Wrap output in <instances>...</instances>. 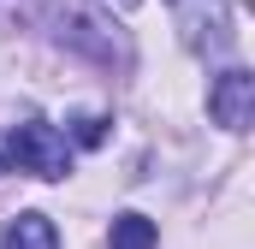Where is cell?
Returning <instances> with one entry per match:
<instances>
[{"label": "cell", "instance_id": "obj_4", "mask_svg": "<svg viewBox=\"0 0 255 249\" xmlns=\"http://www.w3.org/2000/svg\"><path fill=\"white\" fill-rule=\"evenodd\" d=\"M208 113H214V124H226V130H250V119H255V77L244 65H226L208 83Z\"/></svg>", "mask_w": 255, "mask_h": 249}, {"label": "cell", "instance_id": "obj_3", "mask_svg": "<svg viewBox=\"0 0 255 249\" xmlns=\"http://www.w3.org/2000/svg\"><path fill=\"white\" fill-rule=\"evenodd\" d=\"M172 24L184 30V48L196 54H226L232 48V6L226 0H166Z\"/></svg>", "mask_w": 255, "mask_h": 249}, {"label": "cell", "instance_id": "obj_1", "mask_svg": "<svg viewBox=\"0 0 255 249\" xmlns=\"http://www.w3.org/2000/svg\"><path fill=\"white\" fill-rule=\"evenodd\" d=\"M42 24H48V36L60 42L65 54H83V60H95V65H130L125 30L101 6H89V0H48L42 6Z\"/></svg>", "mask_w": 255, "mask_h": 249}, {"label": "cell", "instance_id": "obj_5", "mask_svg": "<svg viewBox=\"0 0 255 249\" xmlns=\"http://www.w3.org/2000/svg\"><path fill=\"white\" fill-rule=\"evenodd\" d=\"M0 249H60V232H54L48 214H12Z\"/></svg>", "mask_w": 255, "mask_h": 249}, {"label": "cell", "instance_id": "obj_2", "mask_svg": "<svg viewBox=\"0 0 255 249\" xmlns=\"http://www.w3.org/2000/svg\"><path fill=\"white\" fill-rule=\"evenodd\" d=\"M6 148H12V172H30V178H65V172H71L65 136L54 124H42V119H24L6 136Z\"/></svg>", "mask_w": 255, "mask_h": 249}, {"label": "cell", "instance_id": "obj_8", "mask_svg": "<svg viewBox=\"0 0 255 249\" xmlns=\"http://www.w3.org/2000/svg\"><path fill=\"white\" fill-rule=\"evenodd\" d=\"M12 172V148H6V136H0V178Z\"/></svg>", "mask_w": 255, "mask_h": 249}, {"label": "cell", "instance_id": "obj_6", "mask_svg": "<svg viewBox=\"0 0 255 249\" xmlns=\"http://www.w3.org/2000/svg\"><path fill=\"white\" fill-rule=\"evenodd\" d=\"M154 244H160V232H154L148 214H119L113 232H107V249H154Z\"/></svg>", "mask_w": 255, "mask_h": 249}, {"label": "cell", "instance_id": "obj_7", "mask_svg": "<svg viewBox=\"0 0 255 249\" xmlns=\"http://www.w3.org/2000/svg\"><path fill=\"white\" fill-rule=\"evenodd\" d=\"M71 136H77L83 148H101V142H107V119H101V113H77V119H71Z\"/></svg>", "mask_w": 255, "mask_h": 249}]
</instances>
